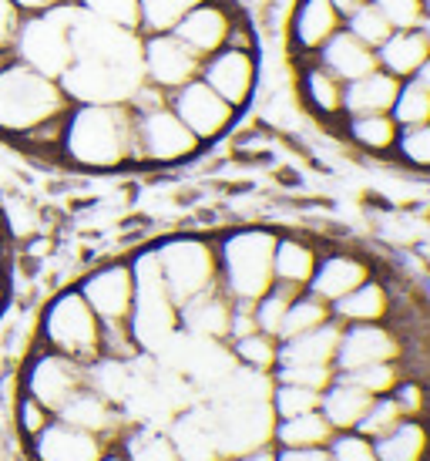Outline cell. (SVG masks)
I'll return each mask as SVG.
<instances>
[{
    "instance_id": "obj_1",
    "label": "cell",
    "mask_w": 430,
    "mask_h": 461,
    "mask_svg": "<svg viewBox=\"0 0 430 461\" xmlns=\"http://www.w3.org/2000/svg\"><path fill=\"white\" fill-rule=\"evenodd\" d=\"M81 172L135 168V115L128 104H71L58 149Z\"/></svg>"
},
{
    "instance_id": "obj_2",
    "label": "cell",
    "mask_w": 430,
    "mask_h": 461,
    "mask_svg": "<svg viewBox=\"0 0 430 461\" xmlns=\"http://www.w3.org/2000/svg\"><path fill=\"white\" fill-rule=\"evenodd\" d=\"M273 226H232L212 232L215 257H219V286L236 303H255L273 286V249H276Z\"/></svg>"
},
{
    "instance_id": "obj_3",
    "label": "cell",
    "mask_w": 430,
    "mask_h": 461,
    "mask_svg": "<svg viewBox=\"0 0 430 461\" xmlns=\"http://www.w3.org/2000/svg\"><path fill=\"white\" fill-rule=\"evenodd\" d=\"M67 108L71 102L64 95L61 81L40 75L13 58L0 68V135L21 141L40 125L67 115Z\"/></svg>"
},
{
    "instance_id": "obj_4",
    "label": "cell",
    "mask_w": 430,
    "mask_h": 461,
    "mask_svg": "<svg viewBox=\"0 0 430 461\" xmlns=\"http://www.w3.org/2000/svg\"><path fill=\"white\" fill-rule=\"evenodd\" d=\"M128 263H131V276H135V300H131L128 327L135 333L141 357H158L182 333L178 330V303L165 286L152 246L139 249Z\"/></svg>"
},
{
    "instance_id": "obj_5",
    "label": "cell",
    "mask_w": 430,
    "mask_h": 461,
    "mask_svg": "<svg viewBox=\"0 0 430 461\" xmlns=\"http://www.w3.org/2000/svg\"><path fill=\"white\" fill-rule=\"evenodd\" d=\"M162 280L178 307L219 283V257L212 232H175L152 243Z\"/></svg>"
},
{
    "instance_id": "obj_6",
    "label": "cell",
    "mask_w": 430,
    "mask_h": 461,
    "mask_svg": "<svg viewBox=\"0 0 430 461\" xmlns=\"http://www.w3.org/2000/svg\"><path fill=\"white\" fill-rule=\"evenodd\" d=\"M40 344L81 360L94 364L102 357V321L94 317L88 300L77 294V286L61 290L40 313Z\"/></svg>"
},
{
    "instance_id": "obj_7",
    "label": "cell",
    "mask_w": 430,
    "mask_h": 461,
    "mask_svg": "<svg viewBox=\"0 0 430 461\" xmlns=\"http://www.w3.org/2000/svg\"><path fill=\"white\" fill-rule=\"evenodd\" d=\"M11 58L58 81L71 68V61H75V48H71V4L67 7H54V11L24 14L21 31L13 38Z\"/></svg>"
},
{
    "instance_id": "obj_8",
    "label": "cell",
    "mask_w": 430,
    "mask_h": 461,
    "mask_svg": "<svg viewBox=\"0 0 430 461\" xmlns=\"http://www.w3.org/2000/svg\"><path fill=\"white\" fill-rule=\"evenodd\" d=\"M202 152L205 145L185 129L172 104L135 115V168H175Z\"/></svg>"
},
{
    "instance_id": "obj_9",
    "label": "cell",
    "mask_w": 430,
    "mask_h": 461,
    "mask_svg": "<svg viewBox=\"0 0 430 461\" xmlns=\"http://www.w3.org/2000/svg\"><path fill=\"white\" fill-rule=\"evenodd\" d=\"M85 384H88V364L58 354L44 344H38V350L27 357L21 374V394L34 397L48 414H58Z\"/></svg>"
},
{
    "instance_id": "obj_10",
    "label": "cell",
    "mask_w": 430,
    "mask_h": 461,
    "mask_svg": "<svg viewBox=\"0 0 430 461\" xmlns=\"http://www.w3.org/2000/svg\"><path fill=\"white\" fill-rule=\"evenodd\" d=\"M168 104H172V112L185 122V129L202 141L205 149L215 145V141L228 139L232 131L239 129L242 115L222 98V95H215L202 77H195V81L182 85L178 91H172V95H168Z\"/></svg>"
},
{
    "instance_id": "obj_11",
    "label": "cell",
    "mask_w": 430,
    "mask_h": 461,
    "mask_svg": "<svg viewBox=\"0 0 430 461\" xmlns=\"http://www.w3.org/2000/svg\"><path fill=\"white\" fill-rule=\"evenodd\" d=\"M259 75H263V51H249V48H219L209 54L199 68V77L205 85L222 95L239 115H246L255 104V91H259Z\"/></svg>"
},
{
    "instance_id": "obj_12",
    "label": "cell",
    "mask_w": 430,
    "mask_h": 461,
    "mask_svg": "<svg viewBox=\"0 0 430 461\" xmlns=\"http://www.w3.org/2000/svg\"><path fill=\"white\" fill-rule=\"evenodd\" d=\"M407 340L397 323H350L343 327L336 344V374H350L370 364H393L404 360Z\"/></svg>"
},
{
    "instance_id": "obj_13",
    "label": "cell",
    "mask_w": 430,
    "mask_h": 461,
    "mask_svg": "<svg viewBox=\"0 0 430 461\" xmlns=\"http://www.w3.org/2000/svg\"><path fill=\"white\" fill-rule=\"evenodd\" d=\"M343 27V14L329 0H292L286 14V54L290 68L313 61L317 51Z\"/></svg>"
},
{
    "instance_id": "obj_14",
    "label": "cell",
    "mask_w": 430,
    "mask_h": 461,
    "mask_svg": "<svg viewBox=\"0 0 430 461\" xmlns=\"http://www.w3.org/2000/svg\"><path fill=\"white\" fill-rule=\"evenodd\" d=\"M199 68H202V58L192 54L175 34H145L141 38V75L165 95L195 81Z\"/></svg>"
},
{
    "instance_id": "obj_15",
    "label": "cell",
    "mask_w": 430,
    "mask_h": 461,
    "mask_svg": "<svg viewBox=\"0 0 430 461\" xmlns=\"http://www.w3.org/2000/svg\"><path fill=\"white\" fill-rule=\"evenodd\" d=\"M77 294L88 300L94 317L102 323H121L131 313L135 300V276L128 259H112L104 267L91 269L85 280L77 283Z\"/></svg>"
},
{
    "instance_id": "obj_16",
    "label": "cell",
    "mask_w": 430,
    "mask_h": 461,
    "mask_svg": "<svg viewBox=\"0 0 430 461\" xmlns=\"http://www.w3.org/2000/svg\"><path fill=\"white\" fill-rule=\"evenodd\" d=\"M377 269H380L377 263L367 253H360V249H350V246H323L317 273H313V280H309L306 290L333 307L336 300H343V296L350 294V290H356L363 280H370Z\"/></svg>"
},
{
    "instance_id": "obj_17",
    "label": "cell",
    "mask_w": 430,
    "mask_h": 461,
    "mask_svg": "<svg viewBox=\"0 0 430 461\" xmlns=\"http://www.w3.org/2000/svg\"><path fill=\"white\" fill-rule=\"evenodd\" d=\"M292 91H296V102L303 108V115H309L323 129H333L343 118L346 81H340L329 68L319 65L317 58L303 61V65H292Z\"/></svg>"
},
{
    "instance_id": "obj_18",
    "label": "cell",
    "mask_w": 430,
    "mask_h": 461,
    "mask_svg": "<svg viewBox=\"0 0 430 461\" xmlns=\"http://www.w3.org/2000/svg\"><path fill=\"white\" fill-rule=\"evenodd\" d=\"M239 7L232 4V0H202L199 7H192L178 27L172 31L192 54H199V58H209L215 54L219 48H226L228 41V31L236 24V17H239Z\"/></svg>"
},
{
    "instance_id": "obj_19",
    "label": "cell",
    "mask_w": 430,
    "mask_h": 461,
    "mask_svg": "<svg viewBox=\"0 0 430 461\" xmlns=\"http://www.w3.org/2000/svg\"><path fill=\"white\" fill-rule=\"evenodd\" d=\"M27 448L34 461H98L108 451V445L85 428L51 418L38 435L27 438Z\"/></svg>"
},
{
    "instance_id": "obj_20",
    "label": "cell",
    "mask_w": 430,
    "mask_h": 461,
    "mask_svg": "<svg viewBox=\"0 0 430 461\" xmlns=\"http://www.w3.org/2000/svg\"><path fill=\"white\" fill-rule=\"evenodd\" d=\"M329 313L340 327H350V323H390L397 317V290L377 269L370 280H363L356 290H350L343 300H336L329 307Z\"/></svg>"
},
{
    "instance_id": "obj_21",
    "label": "cell",
    "mask_w": 430,
    "mask_h": 461,
    "mask_svg": "<svg viewBox=\"0 0 430 461\" xmlns=\"http://www.w3.org/2000/svg\"><path fill=\"white\" fill-rule=\"evenodd\" d=\"M228 317H232V296L215 283L212 290L192 296L178 307V330L195 340H219L226 344Z\"/></svg>"
},
{
    "instance_id": "obj_22",
    "label": "cell",
    "mask_w": 430,
    "mask_h": 461,
    "mask_svg": "<svg viewBox=\"0 0 430 461\" xmlns=\"http://www.w3.org/2000/svg\"><path fill=\"white\" fill-rule=\"evenodd\" d=\"M323 246L306 232H276L273 249V283H282L290 290H306L317 273Z\"/></svg>"
},
{
    "instance_id": "obj_23",
    "label": "cell",
    "mask_w": 430,
    "mask_h": 461,
    "mask_svg": "<svg viewBox=\"0 0 430 461\" xmlns=\"http://www.w3.org/2000/svg\"><path fill=\"white\" fill-rule=\"evenodd\" d=\"M333 135H340L354 152L370 155V158H390L400 125L393 122L390 112H373V115H343L333 129Z\"/></svg>"
},
{
    "instance_id": "obj_24",
    "label": "cell",
    "mask_w": 430,
    "mask_h": 461,
    "mask_svg": "<svg viewBox=\"0 0 430 461\" xmlns=\"http://www.w3.org/2000/svg\"><path fill=\"white\" fill-rule=\"evenodd\" d=\"M343 327L336 321H327L313 330L279 340V364L276 367H333L336 344H340Z\"/></svg>"
},
{
    "instance_id": "obj_25",
    "label": "cell",
    "mask_w": 430,
    "mask_h": 461,
    "mask_svg": "<svg viewBox=\"0 0 430 461\" xmlns=\"http://www.w3.org/2000/svg\"><path fill=\"white\" fill-rule=\"evenodd\" d=\"M317 61L329 68L340 81H354V77H363L377 68V51L367 48L360 38H354L346 27H340L317 51Z\"/></svg>"
},
{
    "instance_id": "obj_26",
    "label": "cell",
    "mask_w": 430,
    "mask_h": 461,
    "mask_svg": "<svg viewBox=\"0 0 430 461\" xmlns=\"http://www.w3.org/2000/svg\"><path fill=\"white\" fill-rule=\"evenodd\" d=\"M400 91V81L387 71L373 68L370 75L346 81L343 91V115H373V112H390L393 98Z\"/></svg>"
},
{
    "instance_id": "obj_27",
    "label": "cell",
    "mask_w": 430,
    "mask_h": 461,
    "mask_svg": "<svg viewBox=\"0 0 430 461\" xmlns=\"http://www.w3.org/2000/svg\"><path fill=\"white\" fill-rule=\"evenodd\" d=\"M380 461H430V418H404L373 441Z\"/></svg>"
},
{
    "instance_id": "obj_28",
    "label": "cell",
    "mask_w": 430,
    "mask_h": 461,
    "mask_svg": "<svg viewBox=\"0 0 430 461\" xmlns=\"http://www.w3.org/2000/svg\"><path fill=\"white\" fill-rule=\"evenodd\" d=\"M370 401L373 397L367 391H360L356 384H350L346 377H333L327 387H323V397H319V414L333 424V431H356L360 418L367 414Z\"/></svg>"
},
{
    "instance_id": "obj_29",
    "label": "cell",
    "mask_w": 430,
    "mask_h": 461,
    "mask_svg": "<svg viewBox=\"0 0 430 461\" xmlns=\"http://www.w3.org/2000/svg\"><path fill=\"white\" fill-rule=\"evenodd\" d=\"M430 54L427 41L417 27L414 31H390V38L377 48V68L393 75L397 81H407V77L417 71V65Z\"/></svg>"
},
{
    "instance_id": "obj_30",
    "label": "cell",
    "mask_w": 430,
    "mask_h": 461,
    "mask_svg": "<svg viewBox=\"0 0 430 461\" xmlns=\"http://www.w3.org/2000/svg\"><path fill=\"white\" fill-rule=\"evenodd\" d=\"M333 435H336L333 424L319 411H309V414H300V418H279L273 424V445L290 451L327 448Z\"/></svg>"
},
{
    "instance_id": "obj_31",
    "label": "cell",
    "mask_w": 430,
    "mask_h": 461,
    "mask_svg": "<svg viewBox=\"0 0 430 461\" xmlns=\"http://www.w3.org/2000/svg\"><path fill=\"white\" fill-rule=\"evenodd\" d=\"M114 448L121 451L128 461H182L168 431H158V428H148V424L139 421L128 428L125 438Z\"/></svg>"
},
{
    "instance_id": "obj_32",
    "label": "cell",
    "mask_w": 430,
    "mask_h": 461,
    "mask_svg": "<svg viewBox=\"0 0 430 461\" xmlns=\"http://www.w3.org/2000/svg\"><path fill=\"white\" fill-rule=\"evenodd\" d=\"M228 354L236 360V367H246V371H255V374H269L276 371L279 364V337H269V333L255 330V333H246L239 340H228Z\"/></svg>"
},
{
    "instance_id": "obj_33",
    "label": "cell",
    "mask_w": 430,
    "mask_h": 461,
    "mask_svg": "<svg viewBox=\"0 0 430 461\" xmlns=\"http://www.w3.org/2000/svg\"><path fill=\"white\" fill-rule=\"evenodd\" d=\"M202 0H139V34H172L178 21Z\"/></svg>"
},
{
    "instance_id": "obj_34",
    "label": "cell",
    "mask_w": 430,
    "mask_h": 461,
    "mask_svg": "<svg viewBox=\"0 0 430 461\" xmlns=\"http://www.w3.org/2000/svg\"><path fill=\"white\" fill-rule=\"evenodd\" d=\"M333 321V313H329V303H323L319 296H313L309 290L292 296L290 310H286V317H282V327H279V340H290V337H300V333L313 330L319 323Z\"/></svg>"
},
{
    "instance_id": "obj_35",
    "label": "cell",
    "mask_w": 430,
    "mask_h": 461,
    "mask_svg": "<svg viewBox=\"0 0 430 461\" xmlns=\"http://www.w3.org/2000/svg\"><path fill=\"white\" fill-rule=\"evenodd\" d=\"M319 397H323V391H313V387L290 384V381H273L269 408H273L276 421L279 418H300V414L319 411Z\"/></svg>"
},
{
    "instance_id": "obj_36",
    "label": "cell",
    "mask_w": 430,
    "mask_h": 461,
    "mask_svg": "<svg viewBox=\"0 0 430 461\" xmlns=\"http://www.w3.org/2000/svg\"><path fill=\"white\" fill-rule=\"evenodd\" d=\"M390 158L400 162L404 168H410V172H427L430 176V122L400 129Z\"/></svg>"
},
{
    "instance_id": "obj_37",
    "label": "cell",
    "mask_w": 430,
    "mask_h": 461,
    "mask_svg": "<svg viewBox=\"0 0 430 461\" xmlns=\"http://www.w3.org/2000/svg\"><path fill=\"white\" fill-rule=\"evenodd\" d=\"M296 294H303V290H290V286H282V283H273L266 294L253 303V313H255L259 330L269 333V337H279L282 317H286V310H290L292 296H296Z\"/></svg>"
},
{
    "instance_id": "obj_38",
    "label": "cell",
    "mask_w": 430,
    "mask_h": 461,
    "mask_svg": "<svg viewBox=\"0 0 430 461\" xmlns=\"http://www.w3.org/2000/svg\"><path fill=\"white\" fill-rule=\"evenodd\" d=\"M390 115L400 129L430 122V91L417 88L414 81H400V91H397V98H393Z\"/></svg>"
},
{
    "instance_id": "obj_39",
    "label": "cell",
    "mask_w": 430,
    "mask_h": 461,
    "mask_svg": "<svg viewBox=\"0 0 430 461\" xmlns=\"http://www.w3.org/2000/svg\"><path fill=\"white\" fill-rule=\"evenodd\" d=\"M404 374H407L404 360H393V364H370V367L340 374V377H346V381L356 384L360 391H367L370 397H380V394H390L393 387L400 384V377H404Z\"/></svg>"
},
{
    "instance_id": "obj_40",
    "label": "cell",
    "mask_w": 430,
    "mask_h": 461,
    "mask_svg": "<svg viewBox=\"0 0 430 461\" xmlns=\"http://www.w3.org/2000/svg\"><path fill=\"white\" fill-rule=\"evenodd\" d=\"M343 27H346L354 38L363 41L367 48H373V51H377L383 41L390 38V31H393V27L387 24V17L380 14V7L373 4V0H370V4H363L360 11L350 14V17L343 21Z\"/></svg>"
},
{
    "instance_id": "obj_41",
    "label": "cell",
    "mask_w": 430,
    "mask_h": 461,
    "mask_svg": "<svg viewBox=\"0 0 430 461\" xmlns=\"http://www.w3.org/2000/svg\"><path fill=\"white\" fill-rule=\"evenodd\" d=\"M390 397L397 401L404 418H430V384L420 374H404Z\"/></svg>"
},
{
    "instance_id": "obj_42",
    "label": "cell",
    "mask_w": 430,
    "mask_h": 461,
    "mask_svg": "<svg viewBox=\"0 0 430 461\" xmlns=\"http://www.w3.org/2000/svg\"><path fill=\"white\" fill-rule=\"evenodd\" d=\"M397 421H404V414H400V408H397V401H393L390 394H380L370 401L367 414L360 418L356 431H360L363 438H370V441H377V438L387 435Z\"/></svg>"
},
{
    "instance_id": "obj_43",
    "label": "cell",
    "mask_w": 430,
    "mask_h": 461,
    "mask_svg": "<svg viewBox=\"0 0 430 461\" xmlns=\"http://www.w3.org/2000/svg\"><path fill=\"white\" fill-rule=\"evenodd\" d=\"M75 7L91 17H102L108 24L139 31V0H75Z\"/></svg>"
},
{
    "instance_id": "obj_44",
    "label": "cell",
    "mask_w": 430,
    "mask_h": 461,
    "mask_svg": "<svg viewBox=\"0 0 430 461\" xmlns=\"http://www.w3.org/2000/svg\"><path fill=\"white\" fill-rule=\"evenodd\" d=\"M329 461H380L373 451V441L360 431H336L327 445Z\"/></svg>"
},
{
    "instance_id": "obj_45",
    "label": "cell",
    "mask_w": 430,
    "mask_h": 461,
    "mask_svg": "<svg viewBox=\"0 0 430 461\" xmlns=\"http://www.w3.org/2000/svg\"><path fill=\"white\" fill-rule=\"evenodd\" d=\"M393 31H414L424 21V0H373Z\"/></svg>"
},
{
    "instance_id": "obj_46",
    "label": "cell",
    "mask_w": 430,
    "mask_h": 461,
    "mask_svg": "<svg viewBox=\"0 0 430 461\" xmlns=\"http://www.w3.org/2000/svg\"><path fill=\"white\" fill-rule=\"evenodd\" d=\"M336 377V367H276L273 381H290V384H303L313 391H323Z\"/></svg>"
},
{
    "instance_id": "obj_47",
    "label": "cell",
    "mask_w": 430,
    "mask_h": 461,
    "mask_svg": "<svg viewBox=\"0 0 430 461\" xmlns=\"http://www.w3.org/2000/svg\"><path fill=\"white\" fill-rule=\"evenodd\" d=\"M54 414H48V411L40 408L34 397H27V394H21L17 397V431H21V438H34L44 428V424L51 421Z\"/></svg>"
},
{
    "instance_id": "obj_48",
    "label": "cell",
    "mask_w": 430,
    "mask_h": 461,
    "mask_svg": "<svg viewBox=\"0 0 430 461\" xmlns=\"http://www.w3.org/2000/svg\"><path fill=\"white\" fill-rule=\"evenodd\" d=\"M21 21H24V14L17 11V4L13 0H0V54H11L13 38L21 31Z\"/></svg>"
},
{
    "instance_id": "obj_49",
    "label": "cell",
    "mask_w": 430,
    "mask_h": 461,
    "mask_svg": "<svg viewBox=\"0 0 430 461\" xmlns=\"http://www.w3.org/2000/svg\"><path fill=\"white\" fill-rule=\"evenodd\" d=\"M276 461H329V455L327 448H309V451L276 448Z\"/></svg>"
},
{
    "instance_id": "obj_50",
    "label": "cell",
    "mask_w": 430,
    "mask_h": 461,
    "mask_svg": "<svg viewBox=\"0 0 430 461\" xmlns=\"http://www.w3.org/2000/svg\"><path fill=\"white\" fill-rule=\"evenodd\" d=\"M21 14H40V11H54V7H67L75 0H13Z\"/></svg>"
},
{
    "instance_id": "obj_51",
    "label": "cell",
    "mask_w": 430,
    "mask_h": 461,
    "mask_svg": "<svg viewBox=\"0 0 430 461\" xmlns=\"http://www.w3.org/2000/svg\"><path fill=\"white\" fill-rule=\"evenodd\" d=\"M226 461H276V445H263V448H253V451H239V455H232Z\"/></svg>"
},
{
    "instance_id": "obj_52",
    "label": "cell",
    "mask_w": 430,
    "mask_h": 461,
    "mask_svg": "<svg viewBox=\"0 0 430 461\" xmlns=\"http://www.w3.org/2000/svg\"><path fill=\"white\" fill-rule=\"evenodd\" d=\"M407 81H414V85H417V88L430 91V54H427V58H424V61H420V65H417V71H414V75L407 77Z\"/></svg>"
},
{
    "instance_id": "obj_53",
    "label": "cell",
    "mask_w": 430,
    "mask_h": 461,
    "mask_svg": "<svg viewBox=\"0 0 430 461\" xmlns=\"http://www.w3.org/2000/svg\"><path fill=\"white\" fill-rule=\"evenodd\" d=\"M329 4H333V7L343 14V21H346L350 14L360 11V7H363V4H370V0H329Z\"/></svg>"
},
{
    "instance_id": "obj_54",
    "label": "cell",
    "mask_w": 430,
    "mask_h": 461,
    "mask_svg": "<svg viewBox=\"0 0 430 461\" xmlns=\"http://www.w3.org/2000/svg\"><path fill=\"white\" fill-rule=\"evenodd\" d=\"M4 307H7V273L0 269V313H4Z\"/></svg>"
},
{
    "instance_id": "obj_55",
    "label": "cell",
    "mask_w": 430,
    "mask_h": 461,
    "mask_svg": "<svg viewBox=\"0 0 430 461\" xmlns=\"http://www.w3.org/2000/svg\"><path fill=\"white\" fill-rule=\"evenodd\" d=\"M98 461H128V458H125V455H121V451H118V448H108Z\"/></svg>"
},
{
    "instance_id": "obj_56",
    "label": "cell",
    "mask_w": 430,
    "mask_h": 461,
    "mask_svg": "<svg viewBox=\"0 0 430 461\" xmlns=\"http://www.w3.org/2000/svg\"><path fill=\"white\" fill-rule=\"evenodd\" d=\"M417 31L424 34V41H427V48H430V14H424V21H420Z\"/></svg>"
},
{
    "instance_id": "obj_57",
    "label": "cell",
    "mask_w": 430,
    "mask_h": 461,
    "mask_svg": "<svg viewBox=\"0 0 430 461\" xmlns=\"http://www.w3.org/2000/svg\"><path fill=\"white\" fill-rule=\"evenodd\" d=\"M4 246H7V219L0 212V253H4Z\"/></svg>"
},
{
    "instance_id": "obj_58",
    "label": "cell",
    "mask_w": 430,
    "mask_h": 461,
    "mask_svg": "<svg viewBox=\"0 0 430 461\" xmlns=\"http://www.w3.org/2000/svg\"><path fill=\"white\" fill-rule=\"evenodd\" d=\"M7 61H11V54H0V68L7 65Z\"/></svg>"
},
{
    "instance_id": "obj_59",
    "label": "cell",
    "mask_w": 430,
    "mask_h": 461,
    "mask_svg": "<svg viewBox=\"0 0 430 461\" xmlns=\"http://www.w3.org/2000/svg\"><path fill=\"white\" fill-rule=\"evenodd\" d=\"M424 14H430V0H424Z\"/></svg>"
}]
</instances>
